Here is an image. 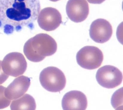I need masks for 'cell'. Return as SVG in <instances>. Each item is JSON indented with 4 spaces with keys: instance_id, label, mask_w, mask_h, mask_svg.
Segmentation results:
<instances>
[{
    "instance_id": "6da1fadb",
    "label": "cell",
    "mask_w": 123,
    "mask_h": 110,
    "mask_svg": "<svg viewBox=\"0 0 123 110\" xmlns=\"http://www.w3.org/2000/svg\"><path fill=\"white\" fill-rule=\"evenodd\" d=\"M40 10L39 0H0V29L7 35L32 30Z\"/></svg>"
},
{
    "instance_id": "7a4b0ae2",
    "label": "cell",
    "mask_w": 123,
    "mask_h": 110,
    "mask_svg": "<svg viewBox=\"0 0 123 110\" xmlns=\"http://www.w3.org/2000/svg\"><path fill=\"white\" fill-rule=\"evenodd\" d=\"M57 49V43L52 37L46 34L40 33L26 42L23 51L29 60L37 62L54 54Z\"/></svg>"
},
{
    "instance_id": "3957f363",
    "label": "cell",
    "mask_w": 123,
    "mask_h": 110,
    "mask_svg": "<svg viewBox=\"0 0 123 110\" xmlns=\"http://www.w3.org/2000/svg\"><path fill=\"white\" fill-rule=\"evenodd\" d=\"M39 80L42 87L51 92H60L66 84L63 72L55 67H48L43 70L40 75Z\"/></svg>"
},
{
    "instance_id": "277c9868",
    "label": "cell",
    "mask_w": 123,
    "mask_h": 110,
    "mask_svg": "<svg viewBox=\"0 0 123 110\" xmlns=\"http://www.w3.org/2000/svg\"><path fill=\"white\" fill-rule=\"evenodd\" d=\"M78 64L88 70L96 69L101 65L104 60L103 52L94 46H87L81 49L76 56Z\"/></svg>"
},
{
    "instance_id": "5b68a950",
    "label": "cell",
    "mask_w": 123,
    "mask_h": 110,
    "mask_svg": "<svg viewBox=\"0 0 123 110\" xmlns=\"http://www.w3.org/2000/svg\"><path fill=\"white\" fill-rule=\"evenodd\" d=\"M2 69L6 74L17 77L25 72L27 63L25 58L20 52H14L7 54L2 61Z\"/></svg>"
},
{
    "instance_id": "8992f818",
    "label": "cell",
    "mask_w": 123,
    "mask_h": 110,
    "mask_svg": "<svg viewBox=\"0 0 123 110\" xmlns=\"http://www.w3.org/2000/svg\"><path fill=\"white\" fill-rule=\"evenodd\" d=\"M96 78L102 87L108 89L115 88L121 84L122 73L115 66L105 65L101 67L97 72Z\"/></svg>"
},
{
    "instance_id": "52a82bcc",
    "label": "cell",
    "mask_w": 123,
    "mask_h": 110,
    "mask_svg": "<svg viewBox=\"0 0 123 110\" xmlns=\"http://www.w3.org/2000/svg\"><path fill=\"white\" fill-rule=\"evenodd\" d=\"M37 22L41 29L46 31H53L58 28L62 23V17L56 8L46 7L40 11Z\"/></svg>"
},
{
    "instance_id": "ba28073f",
    "label": "cell",
    "mask_w": 123,
    "mask_h": 110,
    "mask_svg": "<svg viewBox=\"0 0 123 110\" xmlns=\"http://www.w3.org/2000/svg\"><path fill=\"white\" fill-rule=\"evenodd\" d=\"M90 37L97 43H103L111 38L113 33L112 26L104 19L95 20L92 23L89 30Z\"/></svg>"
},
{
    "instance_id": "9c48e42d",
    "label": "cell",
    "mask_w": 123,
    "mask_h": 110,
    "mask_svg": "<svg viewBox=\"0 0 123 110\" xmlns=\"http://www.w3.org/2000/svg\"><path fill=\"white\" fill-rule=\"evenodd\" d=\"M68 17L75 23L83 22L89 12V4L86 0H69L66 6Z\"/></svg>"
},
{
    "instance_id": "30bf717a",
    "label": "cell",
    "mask_w": 123,
    "mask_h": 110,
    "mask_svg": "<svg viewBox=\"0 0 123 110\" xmlns=\"http://www.w3.org/2000/svg\"><path fill=\"white\" fill-rule=\"evenodd\" d=\"M62 104L63 110H85L87 106V99L82 92L71 91L64 96Z\"/></svg>"
},
{
    "instance_id": "8fae6325",
    "label": "cell",
    "mask_w": 123,
    "mask_h": 110,
    "mask_svg": "<svg viewBox=\"0 0 123 110\" xmlns=\"http://www.w3.org/2000/svg\"><path fill=\"white\" fill-rule=\"evenodd\" d=\"M30 85L31 80L28 77L22 75L17 77L6 87V97L11 100L20 98L28 90Z\"/></svg>"
},
{
    "instance_id": "7c38bea8",
    "label": "cell",
    "mask_w": 123,
    "mask_h": 110,
    "mask_svg": "<svg viewBox=\"0 0 123 110\" xmlns=\"http://www.w3.org/2000/svg\"><path fill=\"white\" fill-rule=\"evenodd\" d=\"M10 108L11 110H35L36 101L31 95L26 94L12 101Z\"/></svg>"
},
{
    "instance_id": "4fadbf2b",
    "label": "cell",
    "mask_w": 123,
    "mask_h": 110,
    "mask_svg": "<svg viewBox=\"0 0 123 110\" xmlns=\"http://www.w3.org/2000/svg\"><path fill=\"white\" fill-rule=\"evenodd\" d=\"M6 88V87L0 86V109L8 107L11 102V100L7 98L5 95Z\"/></svg>"
},
{
    "instance_id": "5bb4252c",
    "label": "cell",
    "mask_w": 123,
    "mask_h": 110,
    "mask_svg": "<svg viewBox=\"0 0 123 110\" xmlns=\"http://www.w3.org/2000/svg\"><path fill=\"white\" fill-rule=\"evenodd\" d=\"M118 93L119 90L114 94L111 99V104L114 108L116 110L119 105L121 104H121V98H123V97L121 98L122 96H123V93L120 96H119Z\"/></svg>"
},
{
    "instance_id": "9a60e30c",
    "label": "cell",
    "mask_w": 123,
    "mask_h": 110,
    "mask_svg": "<svg viewBox=\"0 0 123 110\" xmlns=\"http://www.w3.org/2000/svg\"><path fill=\"white\" fill-rule=\"evenodd\" d=\"M2 61L0 60V85L4 83L9 77V75L5 73L2 69Z\"/></svg>"
},
{
    "instance_id": "2e32d148",
    "label": "cell",
    "mask_w": 123,
    "mask_h": 110,
    "mask_svg": "<svg viewBox=\"0 0 123 110\" xmlns=\"http://www.w3.org/2000/svg\"><path fill=\"white\" fill-rule=\"evenodd\" d=\"M89 3L93 4H101L106 0H87Z\"/></svg>"
},
{
    "instance_id": "e0dca14e",
    "label": "cell",
    "mask_w": 123,
    "mask_h": 110,
    "mask_svg": "<svg viewBox=\"0 0 123 110\" xmlns=\"http://www.w3.org/2000/svg\"><path fill=\"white\" fill-rule=\"evenodd\" d=\"M49 0L52 1V2H57V1L60 0Z\"/></svg>"
}]
</instances>
